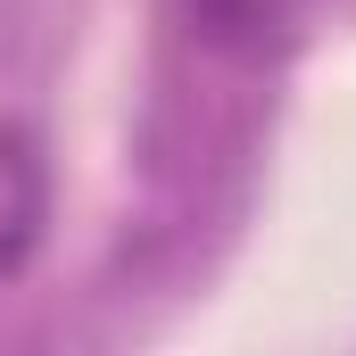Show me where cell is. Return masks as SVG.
I'll return each instance as SVG.
<instances>
[{
    "mask_svg": "<svg viewBox=\"0 0 356 356\" xmlns=\"http://www.w3.org/2000/svg\"><path fill=\"white\" fill-rule=\"evenodd\" d=\"M42 241H50V158L25 124L0 116V298L33 273Z\"/></svg>",
    "mask_w": 356,
    "mask_h": 356,
    "instance_id": "cell-1",
    "label": "cell"
},
{
    "mask_svg": "<svg viewBox=\"0 0 356 356\" xmlns=\"http://www.w3.org/2000/svg\"><path fill=\"white\" fill-rule=\"evenodd\" d=\"M166 8H175L182 33L199 50H216V58H266L307 17V0H166Z\"/></svg>",
    "mask_w": 356,
    "mask_h": 356,
    "instance_id": "cell-2",
    "label": "cell"
}]
</instances>
